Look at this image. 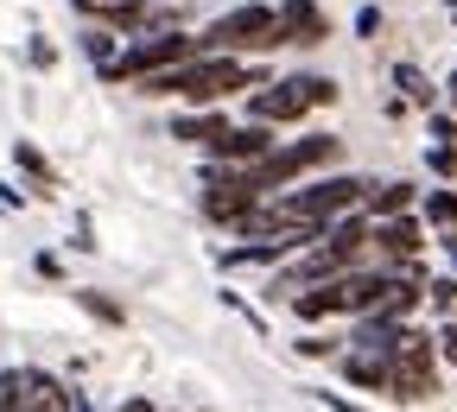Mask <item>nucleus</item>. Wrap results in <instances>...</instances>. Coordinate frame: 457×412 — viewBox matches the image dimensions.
Wrapping results in <instances>:
<instances>
[{
	"label": "nucleus",
	"instance_id": "1",
	"mask_svg": "<svg viewBox=\"0 0 457 412\" xmlns=\"http://www.w3.org/2000/svg\"><path fill=\"white\" fill-rule=\"evenodd\" d=\"M261 83H267V70L242 64V57H228V51H204V57H191V64L146 70L134 89H140V95H179V102H191V108H210V102H222V95L261 89Z\"/></svg>",
	"mask_w": 457,
	"mask_h": 412
},
{
	"label": "nucleus",
	"instance_id": "2",
	"mask_svg": "<svg viewBox=\"0 0 457 412\" xmlns=\"http://www.w3.org/2000/svg\"><path fill=\"white\" fill-rule=\"evenodd\" d=\"M362 197H369V178H356V171H330V178H312V185H286L273 203H279L286 222H318V228H330V216L362 210Z\"/></svg>",
	"mask_w": 457,
	"mask_h": 412
},
{
	"label": "nucleus",
	"instance_id": "3",
	"mask_svg": "<svg viewBox=\"0 0 457 412\" xmlns=\"http://www.w3.org/2000/svg\"><path fill=\"white\" fill-rule=\"evenodd\" d=\"M343 89H337V77H279V83H261V89H248V121H267V128H293L305 108H324V102H337Z\"/></svg>",
	"mask_w": 457,
	"mask_h": 412
},
{
	"label": "nucleus",
	"instance_id": "4",
	"mask_svg": "<svg viewBox=\"0 0 457 412\" xmlns=\"http://www.w3.org/2000/svg\"><path fill=\"white\" fill-rule=\"evenodd\" d=\"M337 159H343V140H337V134H312V140L273 146L267 159H254V185H261V197H267V191H286V185H299L305 171H324V165H337Z\"/></svg>",
	"mask_w": 457,
	"mask_h": 412
},
{
	"label": "nucleus",
	"instance_id": "5",
	"mask_svg": "<svg viewBox=\"0 0 457 412\" xmlns=\"http://www.w3.org/2000/svg\"><path fill=\"white\" fill-rule=\"evenodd\" d=\"M387 393L407 400V406L438 393V336H426L420 324H407L400 342H394V381H387Z\"/></svg>",
	"mask_w": 457,
	"mask_h": 412
},
{
	"label": "nucleus",
	"instance_id": "6",
	"mask_svg": "<svg viewBox=\"0 0 457 412\" xmlns=\"http://www.w3.org/2000/svg\"><path fill=\"white\" fill-rule=\"evenodd\" d=\"M191 57H204V38H191V32H159V38H140L134 51H121L102 77H114V83H140L146 70H171V64H191Z\"/></svg>",
	"mask_w": 457,
	"mask_h": 412
},
{
	"label": "nucleus",
	"instance_id": "7",
	"mask_svg": "<svg viewBox=\"0 0 457 412\" xmlns=\"http://www.w3.org/2000/svg\"><path fill=\"white\" fill-rule=\"evenodd\" d=\"M279 45V32H273V7H236V13H222V20H210V32H204V51H228V57H248V51H273Z\"/></svg>",
	"mask_w": 457,
	"mask_h": 412
},
{
	"label": "nucleus",
	"instance_id": "8",
	"mask_svg": "<svg viewBox=\"0 0 457 412\" xmlns=\"http://www.w3.org/2000/svg\"><path fill=\"white\" fill-rule=\"evenodd\" d=\"M369 248L381 254V267H407V260H420V248H426V216H413V210L381 216V222L369 228Z\"/></svg>",
	"mask_w": 457,
	"mask_h": 412
},
{
	"label": "nucleus",
	"instance_id": "9",
	"mask_svg": "<svg viewBox=\"0 0 457 412\" xmlns=\"http://www.w3.org/2000/svg\"><path fill=\"white\" fill-rule=\"evenodd\" d=\"M273 32H279V45H324L330 20H324L318 0H279V7H273Z\"/></svg>",
	"mask_w": 457,
	"mask_h": 412
},
{
	"label": "nucleus",
	"instance_id": "10",
	"mask_svg": "<svg viewBox=\"0 0 457 412\" xmlns=\"http://www.w3.org/2000/svg\"><path fill=\"white\" fill-rule=\"evenodd\" d=\"M337 273H343V260L324 242H312V248H299V260L286 267V273H273V299H293V292H305L318 279H337Z\"/></svg>",
	"mask_w": 457,
	"mask_h": 412
},
{
	"label": "nucleus",
	"instance_id": "11",
	"mask_svg": "<svg viewBox=\"0 0 457 412\" xmlns=\"http://www.w3.org/2000/svg\"><path fill=\"white\" fill-rule=\"evenodd\" d=\"M279 140H273V128L267 121H248V128H222V140L210 146V159L216 165H254V159H267Z\"/></svg>",
	"mask_w": 457,
	"mask_h": 412
},
{
	"label": "nucleus",
	"instance_id": "12",
	"mask_svg": "<svg viewBox=\"0 0 457 412\" xmlns=\"http://www.w3.org/2000/svg\"><path fill=\"white\" fill-rule=\"evenodd\" d=\"M369 210H343V216H330V228H324V248L343 260V267H362V254H369Z\"/></svg>",
	"mask_w": 457,
	"mask_h": 412
},
{
	"label": "nucleus",
	"instance_id": "13",
	"mask_svg": "<svg viewBox=\"0 0 457 412\" xmlns=\"http://www.w3.org/2000/svg\"><path fill=\"white\" fill-rule=\"evenodd\" d=\"M337 279H343V273H337ZM337 279H318V285H305V292H293V299H286L299 324H324V317L343 311V285H337Z\"/></svg>",
	"mask_w": 457,
	"mask_h": 412
},
{
	"label": "nucleus",
	"instance_id": "14",
	"mask_svg": "<svg viewBox=\"0 0 457 412\" xmlns=\"http://www.w3.org/2000/svg\"><path fill=\"white\" fill-rule=\"evenodd\" d=\"M26 412H77V393L45 368H26Z\"/></svg>",
	"mask_w": 457,
	"mask_h": 412
},
{
	"label": "nucleus",
	"instance_id": "15",
	"mask_svg": "<svg viewBox=\"0 0 457 412\" xmlns=\"http://www.w3.org/2000/svg\"><path fill=\"white\" fill-rule=\"evenodd\" d=\"M343 381H350V387H369V393H387V381H394V356H369V349H350V356H343Z\"/></svg>",
	"mask_w": 457,
	"mask_h": 412
},
{
	"label": "nucleus",
	"instance_id": "16",
	"mask_svg": "<svg viewBox=\"0 0 457 412\" xmlns=\"http://www.w3.org/2000/svg\"><path fill=\"white\" fill-rule=\"evenodd\" d=\"M413 203H420V191H413L407 178H387V185H369V197H362L369 222H381V216H400V210H413Z\"/></svg>",
	"mask_w": 457,
	"mask_h": 412
},
{
	"label": "nucleus",
	"instance_id": "17",
	"mask_svg": "<svg viewBox=\"0 0 457 412\" xmlns=\"http://www.w3.org/2000/svg\"><path fill=\"white\" fill-rule=\"evenodd\" d=\"M222 128H228V121L216 114V102H210V108H185L179 121H171V134L191 140V146H216V140H222Z\"/></svg>",
	"mask_w": 457,
	"mask_h": 412
},
{
	"label": "nucleus",
	"instance_id": "18",
	"mask_svg": "<svg viewBox=\"0 0 457 412\" xmlns=\"http://www.w3.org/2000/svg\"><path fill=\"white\" fill-rule=\"evenodd\" d=\"M13 165L32 178V191H38V197H57V171L45 165V152H38L32 140H13Z\"/></svg>",
	"mask_w": 457,
	"mask_h": 412
},
{
	"label": "nucleus",
	"instance_id": "19",
	"mask_svg": "<svg viewBox=\"0 0 457 412\" xmlns=\"http://www.w3.org/2000/svg\"><path fill=\"white\" fill-rule=\"evenodd\" d=\"M394 89L407 95L413 108H438V89H432V77L420 64H394Z\"/></svg>",
	"mask_w": 457,
	"mask_h": 412
},
{
	"label": "nucleus",
	"instance_id": "20",
	"mask_svg": "<svg viewBox=\"0 0 457 412\" xmlns=\"http://www.w3.org/2000/svg\"><path fill=\"white\" fill-rule=\"evenodd\" d=\"M420 216H426V228H457V191H426Z\"/></svg>",
	"mask_w": 457,
	"mask_h": 412
},
{
	"label": "nucleus",
	"instance_id": "21",
	"mask_svg": "<svg viewBox=\"0 0 457 412\" xmlns=\"http://www.w3.org/2000/svg\"><path fill=\"white\" fill-rule=\"evenodd\" d=\"M0 412H26V368H0Z\"/></svg>",
	"mask_w": 457,
	"mask_h": 412
},
{
	"label": "nucleus",
	"instance_id": "22",
	"mask_svg": "<svg viewBox=\"0 0 457 412\" xmlns=\"http://www.w3.org/2000/svg\"><path fill=\"white\" fill-rule=\"evenodd\" d=\"M77 305H83L89 317H102V324H128V311L114 305V299H102V292H77Z\"/></svg>",
	"mask_w": 457,
	"mask_h": 412
},
{
	"label": "nucleus",
	"instance_id": "23",
	"mask_svg": "<svg viewBox=\"0 0 457 412\" xmlns=\"http://www.w3.org/2000/svg\"><path fill=\"white\" fill-rule=\"evenodd\" d=\"M83 45H89V57H96V70H108L114 57H121V45H114V32H89Z\"/></svg>",
	"mask_w": 457,
	"mask_h": 412
},
{
	"label": "nucleus",
	"instance_id": "24",
	"mask_svg": "<svg viewBox=\"0 0 457 412\" xmlns=\"http://www.w3.org/2000/svg\"><path fill=\"white\" fill-rule=\"evenodd\" d=\"M426 165H432V178H445V185H451V178H457V146H445V140H438V146L426 152Z\"/></svg>",
	"mask_w": 457,
	"mask_h": 412
},
{
	"label": "nucleus",
	"instance_id": "25",
	"mask_svg": "<svg viewBox=\"0 0 457 412\" xmlns=\"http://www.w3.org/2000/svg\"><path fill=\"white\" fill-rule=\"evenodd\" d=\"M293 349H299L305 362H324V356H337V336H312V330H305V336H299Z\"/></svg>",
	"mask_w": 457,
	"mask_h": 412
},
{
	"label": "nucleus",
	"instance_id": "26",
	"mask_svg": "<svg viewBox=\"0 0 457 412\" xmlns=\"http://www.w3.org/2000/svg\"><path fill=\"white\" fill-rule=\"evenodd\" d=\"M426 299H432L438 311H457V273H451V279H426Z\"/></svg>",
	"mask_w": 457,
	"mask_h": 412
},
{
	"label": "nucleus",
	"instance_id": "27",
	"mask_svg": "<svg viewBox=\"0 0 457 412\" xmlns=\"http://www.w3.org/2000/svg\"><path fill=\"white\" fill-rule=\"evenodd\" d=\"M26 57H32V70H51V64H57V45H51V38H32Z\"/></svg>",
	"mask_w": 457,
	"mask_h": 412
},
{
	"label": "nucleus",
	"instance_id": "28",
	"mask_svg": "<svg viewBox=\"0 0 457 412\" xmlns=\"http://www.w3.org/2000/svg\"><path fill=\"white\" fill-rule=\"evenodd\" d=\"M438 356H445V362H451V368H457V317H451V324H445V330H438Z\"/></svg>",
	"mask_w": 457,
	"mask_h": 412
},
{
	"label": "nucleus",
	"instance_id": "29",
	"mask_svg": "<svg viewBox=\"0 0 457 412\" xmlns=\"http://www.w3.org/2000/svg\"><path fill=\"white\" fill-rule=\"evenodd\" d=\"M375 32H381V7H362L356 13V38H375Z\"/></svg>",
	"mask_w": 457,
	"mask_h": 412
},
{
	"label": "nucleus",
	"instance_id": "30",
	"mask_svg": "<svg viewBox=\"0 0 457 412\" xmlns=\"http://www.w3.org/2000/svg\"><path fill=\"white\" fill-rule=\"evenodd\" d=\"M318 406H324V412H369V406H356V400H343V393H318Z\"/></svg>",
	"mask_w": 457,
	"mask_h": 412
},
{
	"label": "nucleus",
	"instance_id": "31",
	"mask_svg": "<svg viewBox=\"0 0 457 412\" xmlns=\"http://www.w3.org/2000/svg\"><path fill=\"white\" fill-rule=\"evenodd\" d=\"M32 267H38V279H64V260H57V254H38Z\"/></svg>",
	"mask_w": 457,
	"mask_h": 412
},
{
	"label": "nucleus",
	"instance_id": "32",
	"mask_svg": "<svg viewBox=\"0 0 457 412\" xmlns=\"http://www.w3.org/2000/svg\"><path fill=\"white\" fill-rule=\"evenodd\" d=\"M438 242H445V254H451V267H457V228H438Z\"/></svg>",
	"mask_w": 457,
	"mask_h": 412
},
{
	"label": "nucleus",
	"instance_id": "33",
	"mask_svg": "<svg viewBox=\"0 0 457 412\" xmlns=\"http://www.w3.org/2000/svg\"><path fill=\"white\" fill-rule=\"evenodd\" d=\"M114 412H159L153 400H128V406H114Z\"/></svg>",
	"mask_w": 457,
	"mask_h": 412
},
{
	"label": "nucleus",
	"instance_id": "34",
	"mask_svg": "<svg viewBox=\"0 0 457 412\" xmlns=\"http://www.w3.org/2000/svg\"><path fill=\"white\" fill-rule=\"evenodd\" d=\"M445 102H451V108H457V70H451V77H445Z\"/></svg>",
	"mask_w": 457,
	"mask_h": 412
},
{
	"label": "nucleus",
	"instance_id": "35",
	"mask_svg": "<svg viewBox=\"0 0 457 412\" xmlns=\"http://www.w3.org/2000/svg\"><path fill=\"white\" fill-rule=\"evenodd\" d=\"M451 13H457V7H451Z\"/></svg>",
	"mask_w": 457,
	"mask_h": 412
}]
</instances>
